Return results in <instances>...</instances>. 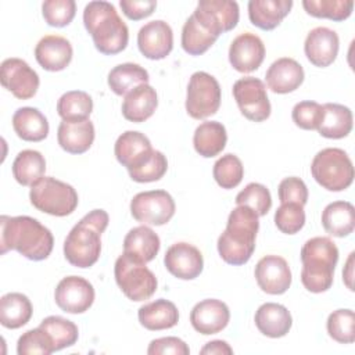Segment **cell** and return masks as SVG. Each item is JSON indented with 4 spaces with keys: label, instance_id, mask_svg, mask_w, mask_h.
<instances>
[{
    "label": "cell",
    "instance_id": "cell-1",
    "mask_svg": "<svg viewBox=\"0 0 355 355\" xmlns=\"http://www.w3.org/2000/svg\"><path fill=\"white\" fill-rule=\"evenodd\" d=\"M54 237L37 219L19 216H0V252L4 255L15 250L31 261H43L53 251Z\"/></svg>",
    "mask_w": 355,
    "mask_h": 355
},
{
    "label": "cell",
    "instance_id": "cell-2",
    "mask_svg": "<svg viewBox=\"0 0 355 355\" xmlns=\"http://www.w3.org/2000/svg\"><path fill=\"white\" fill-rule=\"evenodd\" d=\"M258 229V215L250 207L237 205L230 212L226 229L218 239L220 258L234 266L247 263L255 250Z\"/></svg>",
    "mask_w": 355,
    "mask_h": 355
},
{
    "label": "cell",
    "instance_id": "cell-3",
    "mask_svg": "<svg viewBox=\"0 0 355 355\" xmlns=\"http://www.w3.org/2000/svg\"><path fill=\"white\" fill-rule=\"evenodd\" d=\"M83 24L100 53L114 55L126 49L129 29L111 3L100 0L86 4Z\"/></svg>",
    "mask_w": 355,
    "mask_h": 355
},
{
    "label": "cell",
    "instance_id": "cell-4",
    "mask_svg": "<svg viewBox=\"0 0 355 355\" xmlns=\"http://www.w3.org/2000/svg\"><path fill=\"white\" fill-rule=\"evenodd\" d=\"M110 222L104 209L86 214L68 233L64 241L65 259L76 268L93 266L101 254V234Z\"/></svg>",
    "mask_w": 355,
    "mask_h": 355
},
{
    "label": "cell",
    "instance_id": "cell-5",
    "mask_svg": "<svg viewBox=\"0 0 355 355\" xmlns=\"http://www.w3.org/2000/svg\"><path fill=\"white\" fill-rule=\"evenodd\" d=\"M301 282L311 293L327 291L334 279L338 248L329 237L318 236L305 241L301 248Z\"/></svg>",
    "mask_w": 355,
    "mask_h": 355
},
{
    "label": "cell",
    "instance_id": "cell-6",
    "mask_svg": "<svg viewBox=\"0 0 355 355\" xmlns=\"http://www.w3.org/2000/svg\"><path fill=\"white\" fill-rule=\"evenodd\" d=\"M313 179L329 191H343L352 184L354 165L348 154L336 147L320 150L312 159Z\"/></svg>",
    "mask_w": 355,
    "mask_h": 355
},
{
    "label": "cell",
    "instance_id": "cell-7",
    "mask_svg": "<svg viewBox=\"0 0 355 355\" xmlns=\"http://www.w3.org/2000/svg\"><path fill=\"white\" fill-rule=\"evenodd\" d=\"M29 198L37 211L53 216L71 215L79 201L78 193L71 184L51 176H43L31 186Z\"/></svg>",
    "mask_w": 355,
    "mask_h": 355
},
{
    "label": "cell",
    "instance_id": "cell-8",
    "mask_svg": "<svg viewBox=\"0 0 355 355\" xmlns=\"http://www.w3.org/2000/svg\"><path fill=\"white\" fill-rule=\"evenodd\" d=\"M114 275L118 287L132 301H146L157 291L158 282L155 275L144 262H140L125 252L116 258Z\"/></svg>",
    "mask_w": 355,
    "mask_h": 355
},
{
    "label": "cell",
    "instance_id": "cell-9",
    "mask_svg": "<svg viewBox=\"0 0 355 355\" xmlns=\"http://www.w3.org/2000/svg\"><path fill=\"white\" fill-rule=\"evenodd\" d=\"M220 86L218 80L198 71L190 76L186 96V111L194 119H205L215 115L220 107Z\"/></svg>",
    "mask_w": 355,
    "mask_h": 355
},
{
    "label": "cell",
    "instance_id": "cell-10",
    "mask_svg": "<svg viewBox=\"0 0 355 355\" xmlns=\"http://www.w3.org/2000/svg\"><path fill=\"white\" fill-rule=\"evenodd\" d=\"M175 209V201L165 190L141 191L130 201L132 216L143 225L162 226L172 219Z\"/></svg>",
    "mask_w": 355,
    "mask_h": 355
},
{
    "label": "cell",
    "instance_id": "cell-11",
    "mask_svg": "<svg viewBox=\"0 0 355 355\" xmlns=\"http://www.w3.org/2000/svg\"><path fill=\"white\" fill-rule=\"evenodd\" d=\"M233 97L240 112L252 122L266 121L270 115V103L265 83L254 76H245L234 82Z\"/></svg>",
    "mask_w": 355,
    "mask_h": 355
},
{
    "label": "cell",
    "instance_id": "cell-12",
    "mask_svg": "<svg viewBox=\"0 0 355 355\" xmlns=\"http://www.w3.org/2000/svg\"><path fill=\"white\" fill-rule=\"evenodd\" d=\"M193 14L216 37L236 28L240 18L239 4L232 0H201Z\"/></svg>",
    "mask_w": 355,
    "mask_h": 355
},
{
    "label": "cell",
    "instance_id": "cell-13",
    "mask_svg": "<svg viewBox=\"0 0 355 355\" xmlns=\"http://www.w3.org/2000/svg\"><path fill=\"white\" fill-rule=\"evenodd\" d=\"M0 82L19 100L32 98L39 89V75L21 58H7L0 67Z\"/></svg>",
    "mask_w": 355,
    "mask_h": 355
},
{
    "label": "cell",
    "instance_id": "cell-14",
    "mask_svg": "<svg viewBox=\"0 0 355 355\" xmlns=\"http://www.w3.org/2000/svg\"><path fill=\"white\" fill-rule=\"evenodd\" d=\"M93 284L80 276H67L55 287L54 300L60 309L68 313H83L94 302Z\"/></svg>",
    "mask_w": 355,
    "mask_h": 355
},
{
    "label": "cell",
    "instance_id": "cell-15",
    "mask_svg": "<svg viewBox=\"0 0 355 355\" xmlns=\"http://www.w3.org/2000/svg\"><path fill=\"white\" fill-rule=\"evenodd\" d=\"M255 280L262 291L280 295L291 286V270L287 261L279 255H266L255 265Z\"/></svg>",
    "mask_w": 355,
    "mask_h": 355
},
{
    "label": "cell",
    "instance_id": "cell-16",
    "mask_svg": "<svg viewBox=\"0 0 355 355\" xmlns=\"http://www.w3.org/2000/svg\"><path fill=\"white\" fill-rule=\"evenodd\" d=\"M164 263L171 275L182 280L196 279L204 268L201 251L184 241L175 243L166 250Z\"/></svg>",
    "mask_w": 355,
    "mask_h": 355
},
{
    "label": "cell",
    "instance_id": "cell-17",
    "mask_svg": "<svg viewBox=\"0 0 355 355\" xmlns=\"http://www.w3.org/2000/svg\"><path fill=\"white\" fill-rule=\"evenodd\" d=\"M140 53L148 60H162L173 49V32L169 24L154 19L144 24L137 33Z\"/></svg>",
    "mask_w": 355,
    "mask_h": 355
},
{
    "label": "cell",
    "instance_id": "cell-18",
    "mask_svg": "<svg viewBox=\"0 0 355 355\" xmlns=\"http://www.w3.org/2000/svg\"><path fill=\"white\" fill-rule=\"evenodd\" d=\"M265 58V44L259 36L251 32H244L233 39L229 47V61L232 67L248 73L258 69Z\"/></svg>",
    "mask_w": 355,
    "mask_h": 355
},
{
    "label": "cell",
    "instance_id": "cell-19",
    "mask_svg": "<svg viewBox=\"0 0 355 355\" xmlns=\"http://www.w3.org/2000/svg\"><path fill=\"white\" fill-rule=\"evenodd\" d=\"M230 320L229 306L215 298L197 302L190 312V323L196 331L208 336L222 331Z\"/></svg>",
    "mask_w": 355,
    "mask_h": 355
},
{
    "label": "cell",
    "instance_id": "cell-20",
    "mask_svg": "<svg viewBox=\"0 0 355 355\" xmlns=\"http://www.w3.org/2000/svg\"><path fill=\"white\" fill-rule=\"evenodd\" d=\"M338 35L326 26L313 28L305 39L304 51L311 64L319 68H326L334 62L338 54Z\"/></svg>",
    "mask_w": 355,
    "mask_h": 355
},
{
    "label": "cell",
    "instance_id": "cell-21",
    "mask_svg": "<svg viewBox=\"0 0 355 355\" xmlns=\"http://www.w3.org/2000/svg\"><path fill=\"white\" fill-rule=\"evenodd\" d=\"M151 141L148 137L137 130H126L122 133L114 146V153L121 165L128 172L141 166L153 154Z\"/></svg>",
    "mask_w": 355,
    "mask_h": 355
},
{
    "label": "cell",
    "instance_id": "cell-22",
    "mask_svg": "<svg viewBox=\"0 0 355 355\" xmlns=\"http://www.w3.org/2000/svg\"><path fill=\"white\" fill-rule=\"evenodd\" d=\"M73 55L69 40L58 35H47L42 37L35 47V58L39 65L50 72L65 69Z\"/></svg>",
    "mask_w": 355,
    "mask_h": 355
},
{
    "label": "cell",
    "instance_id": "cell-23",
    "mask_svg": "<svg viewBox=\"0 0 355 355\" xmlns=\"http://www.w3.org/2000/svg\"><path fill=\"white\" fill-rule=\"evenodd\" d=\"M304 76L301 64L290 57H282L273 61L265 73L268 87L279 94L297 90L302 85Z\"/></svg>",
    "mask_w": 355,
    "mask_h": 355
},
{
    "label": "cell",
    "instance_id": "cell-24",
    "mask_svg": "<svg viewBox=\"0 0 355 355\" xmlns=\"http://www.w3.org/2000/svg\"><path fill=\"white\" fill-rule=\"evenodd\" d=\"M60 147L69 154L86 153L94 141V125L87 119L62 121L57 129Z\"/></svg>",
    "mask_w": 355,
    "mask_h": 355
},
{
    "label": "cell",
    "instance_id": "cell-25",
    "mask_svg": "<svg viewBox=\"0 0 355 355\" xmlns=\"http://www.w3.org/2000/svg\"><path fill=\"white\" fill-rule=\"evenodd\" d=\"M255 326L266 337L280 338L284 337L291 326L293 318L288 309L276 302H265L255 312Z\"/></svg>",
    "mask_w": 355,
    "mask_h": 355
},
{
    "label": "cell",
    "instance_id": "cell-26",
    "mask_svg": "<svg viewBox=\"0 0 355 355\" xmlns=\"http://www.w3.org/2000/svg\"><path fill=\"white\" fill-rule=\"evenodd\" d=\"M158 105L157 92L148 83L132 89L123 98L122 115L125 119L140 123L147 121Z\"/></svg>",
    "mask_w": 355,
    "mask_h": 355
},
{
    "label": "cell",
    "instance_id": "cell-27",
    "mask_svg": "<svg viewBox=\"0 0 355 355\" xmlns=\"http://www.w3.org/2000/svg\"><path fill=\"white\" fill-rule=\"evenodd\" d=\"M316 130L327 139H343L352 130V111L337 103H326L322 105Z\"/></svg>",
    "mask_w": 355,
    "mask_h": 355
},
{
    "label": "cell",
    "instance_id": "cell-28",
    "mask_svg": "<svg viewBox=\"0 0 355 355\" xmlns=\"http://www.w3.org/2000/svg\"><path fill=\"white\" fill-rule=\"evenodd\" d=\"M291 7V0H250L248 18L257 28L272 31L288 15Z\"/></svg>",
    "mask_w": 355,
    "mask_h": 355
},
{
    "label": "cell",
    "instance_id": "cell-29",
    "mask_svg": "<svg viewBox=\"0 0 355 355\" xmlns=\"http://www.w3.org/2000/svg\"><path fill=\"white\" fill-rule=\"evenodd\" d=\"M159 247L158 234L146 225L130 229L123 239V252L144 263L157 257Z\"/></svg>",
    "mask_w": 355,
    "mask_h": 355
},
{
    "label": "cell",
    "instance_id": "cell-30",
    "mask_svg": "<svg viewBox=\"0 0 355 355\" xmlns=\"http://www.w3.org/2000/svg\"><path fill=\"white\" fill-rule=\"evenodd\" d=\"M137 318L147 330H165L178 324L179 311L176 305L165 298H158L139 308Z\"/></svg>",
    "mask_w": 355,
    "mask_h": 355
},
{
    "label": "cell",
    "instance_id": "cell-31",
    "mask_svg": "<svg viewBox=\"0 0 355 355\" xmlns=\"http://www.w3.org/2000/svg\"><path fill=\"white\" fill-rule=\"evenodd\" d=\"M12 128L25 141H42L49 135L47 118L33 107H21L12 115Z\"/></svg>",
    "mask_w": 355,
    "mask_h": 355
},
{
    "label": "cell",
    "instance_id": "cell-32",
    "mask_svg": "<svg viewBox=\"0 0 355 355\" xmlns=\"http://www.w3.org/2000/svg\"><path fill=\"white\" fill-rule=\"evenodd\" d=\"M323 229L334 237H347L355 227V208L348 201H334L322 212Z\"/></svg>",
    "mask_w": 355,
    "mask_h": 355
},
{
    "label": "cell",
    "instance_id": "cell-33",
    "mask_svg": "<svg viewBox=\"0 0 355 355\" xmlns=\"http://www.w3.org/2000/svg\"><path fill=\"white\" fill-rule=\"evenodd\" d=\"M227 141L225 126L216 121H207L197 126L193 136L196 151L204 158H212L222 153Z\"/></svg>",
    "mask_w": 355,
    "mask_h": 355
},
{
    "label": "cell",
    "instance_id": "cell-34",
    "mask_svg": "<svg viewBox=\"0 0 355 355\" xmlns=\"http://www.w3.org/2000/svg\"><path fill=\"white\" fill-rule=\"evenodd\" d=\"M31 300L22 293H7L0 300V323L11 330L25 326L32 318Z\"/></svg>",
    "mask_w": 355,
    "mask_h": 355
},
{
    "label": "cell",
    "instance_id": "cell-35",
    "mask_svg": "<svg viewBox=\"0 0 355 355\" xmlns=\"http://www.w3.org/2000/svg\"><path fill=\"white\" fill-rule=\"evenodd\" d=\"M148 72L139 64L125 62L114 67L108 73V86L118 96H126L132 89L147 83Z\"/></svg>",
    "mask_w": 355,
    "mask_h": 355
},
{
    "label": "cell",
    "instance_id": "cell-36",
    "mask_svg": "<svg viewBox=\"0 0 355 355\" xmlns=\"http://www.w3.org/2000/svg\"><path fill=\"white\" fill-rule=\"evenodd\" d=\"M46 172V159L36 150H22L12 162V175L22 186H33Z\"/></svg>",
    "mask_w": 355,
    "mask_h": 355
},
{
    "label": "cell",
    "instance_id": "cell-37",
    "mask_svg": "<svg viewBox=\"0 0 355 355\" xmlns=\"http://www.w3.org/2000/svg\"><path fill=\"white\" fill-rule=\"evenodd\" d=\"M216 36L207 29L196 17L191 14L182 28V47L190 55L204 54L215 42Z\"/></svg>",
    "mask_w": 355,
    "mask_h": 355
},
{
    "label": "cell",
    "instance_id": "cell-38",
    "mask_svg": "<svg viewBox=\"0 0 355 355\" xmlns=\"http://www.w3.org/2000/svg\"><path fill=\"white\" fill-rule=\"evenodd\" d=\"M39 327L43 329L50 337L54 351L72 347L79 337L78 326L72 320L61 316H47L40 322Z\"/></svg>",
    "mask_w": 355,
    "mask_h": 355
},
{
    "label": "cell",
    "instance_id": "cell-39",
    "mask_svg": "<svg viewBox=\"0 0 355 355\" xmlns=\"http://www.w3.org/2000/svg\"><path fill=\"white\" fill-rule=\"evenodd\" d=\"M93 111L92 97L82 90L64 93L57 101V112L62 121L87 119Z\"/></svg>",
    "mask_w": 355,
    "mask_h": 355
},
{
    "label": "cell",
    "instance_id": "cell-40",
    "mask_svg": "<svg viewBox=\"0 0 355 355\" xmlns=\"http://www.w3.org/2000/svg\"><path fill=\"white\" fill-rule=\"evenodd\" d=\"M305 11L316 18H327L331 21L347 19L354 8L352 0H304Z\"/></svg>",
    "mask_w": 355,
    "mask_h": 355
},
{
    "label": "cell",
    "instance_id": "cell-41",
    "mask_svg": "<svg viewBox=\"0 0 355 355\" xmlns=\"http://www.w3.org/2000/svg\"><path fill=\"white\" fill-rule=\"evenodd\" d=\"M212 175L215 182L222 189H234L237 187L244 176V166L240 158L234 154L222 155L215 164L212 169Z\"/></svg>",
    "mask_w": 355,
    "mask_h": 355
},
{
    "label": "cell",
    "instance_id": "cell-42",
    "mask_svg": "<svg viewBox=\"0 0 355 355\" xmlns=\"http://www.w3.org/2000/svg\"><path fill=\"white\" fill-rule=\"evenodd\" d=\"M329 336L341 344H351L355 341V315L351 309H337L327 318Z\"/></svg>",
    "mask_w": 355,
    "mask_h": 355
},
{
    "label": "cell",
    "instance_id": "cell-43",
    "mask_svg": "<svg viewBox=\"0 0 355 355\" xmlns=\"http://www.w3.org/2000/svg\"><path fill=\"white\" fill-rule=\"evenodd\" d=\"M236 204L250 207L258 216H265L272 207V197L266 186L261 183H248L236 196Z\"/></svg>",
    "mask_w": 355,
    "mask_h": 355
},
{
    "label": "cell",
    "instance_id": "cell-44",
    "mask_svg": "<svg viewBox=\"0 0 355 355\" xmlns=\"http://www.w3.org/2000/svg\"><path fill=\"white\" fill-rule=\"evenodd\" d=\"M276 227L286 234L298 233L305 225L304 205L297 202H284L275 212Z\"/></svg>",
    "mask_w": 355,
    "mask_h": 355
},
{
    "label": "cell",
    "instance_id": "cell-45",
    "mask_svg": "<svg viewBox=\"0 0 355 355\" xmlns=\"http://www.w3.org/2000/svg\"><path fill=\"white\" fill-rule=\"evenodd\" d=\"M17 352L18 355H50L54 352V347L47 333L36 327L25 331L18 338Z\"/></svg>",
    "mask_w": 355,
    "mask_h": 355
},
{
    "label": "cell",
    "instance_id": "cell-46",
    "mask_svg": "<svg viewBox=\"0 0 355 355\" xmlns=\"http://www.w3.org/2000/svg\"><path fill=\"white\" fill-rule=\"evenodd\" d=\"M76 12L73 0H46L42 4V14L47 25L62 28L72 22Z\"/></svg>",
    "mask_w": 355,
    "mask_h": 355
},
{
    "label": "cell",
    "instance_id": "cell-47",
    "mask_svg": "<svg viewBox=\"0 0 355 355\" xmlns=\"http://www.w3.org/2000/svg\"><path fill=\"white\" fill-rule=\"evenodd\" d=\"M166 169H168L166 157L161 151L154 150L151 157L141 166L133 171H129V176L135 182L150 183V182L159 180L166 173Z\"/></svg>",
    "mask_w": 355,
    "mask_h": 355
},
{
    "label": "cell",
    "instance_id": "cell-48",
    "mask_svg": "<svg viewBox=\"0 0 355 355\" xmlns=\"http://www.w3.org/2000/svg\"><path fill=\"white\" fill-rule=\"evenodd\" d=\"M322 105L316 101H300L294 105L291 116L294 123L304 130H313L318 126Z\"/></svg>",
    "mask_w": 355,
    "mask_h": 355
},
{
    "label": "cell",
    "instance_id": "cell-49",
    "mask_svg": "<svg viewBox=\"0 0 355 355\" xmlns=\"http://www.w3.org/2000/svg\"><path fill=\"white\" fill-rule=\"evenodd\" d=\"M277 193L282 204L297 202L300 205H305L308 201V187L304 180L297 176L283 179L279 184Z\"/></svg>",
    "mask_w": 355,
    "mask_h": 355
},
{
    "label": "cell",
    "instance_id": "cell-50",
    "mask_svg": "<svg viewBox=\"0 0 355 355\" xmlns=\"http://www.w3.org/2000/svg\"><path fill=\"white\" fill-rule=\"evenodd\" d=\"M147 354L148 355H165V354L189 355L190 348L183 340L178 337H161L150 343L147 348Z\"/></svg>",
    "mask_w": 355,
    "mask_h": 355
},
{
    "label": "cell",
    "instance_id": "cell-51",
    "mask_svg": "<svg viewBox=\"0 0 355 355\" xmlns=\"http://www.w3.org/2000/svg\"><path fill=\"white\" fill-rule=\"evenodd\" d=\"M119 6L122 12L133 21L150 17L157 8L155 0H121Z\"/></svg>",
    "mask_w": 355,
    "mask_h": 355
},
{
    "label": "cell",
    "instance_id": "cell-52",
    "mask_svg": "<svg viewBox=\"0 0 355 355\" xmlns=\"http://www.w3.org/2000/svg\"><path fill=\"white\" fill-rule=\"evenodd\" d=\"M200 354L202 355H223V354H233V349L230 348V345L226 343V341H222V340H214V341H209L201 349H200Z\"/></svg>",
    "mask_w": 355,
    "mask_h": 355
},
{
    "label": "cell",
    "instance_id": "cell-53",
    "mask_svg": "<svg viewBox=\"0 0 355 355\" xmlns=\"http://www.w3.org/2000/svg\"><path fill=\"white\" fill-rule=\"evenodd\" d=\"M352 279H354V252L349 254L345 266L343 269V280L345 283V286L354 291V284H352Z\"/></svg>",
    "mask_w": 355,
    "mask_h": 355
}]
</instances>
